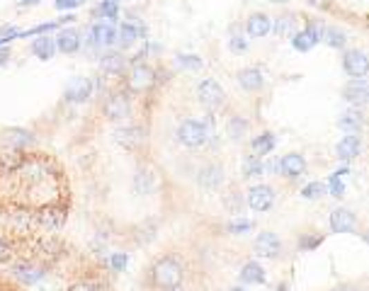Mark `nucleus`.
Segmentation results:
<instances>
[{"mask_svg": "<svg viewBox=\"0 0 369 291\" xmlns=\"http://www.w3.org/2000/svg\"><path fill=\"white\" fill-rule=\"evenodd\" d=\"M269 3H287V0H269Z\"/></svg>", "mask_w": 369, "mask_h": 291, "instance_id": "54", "label": "nucleus"}, {"mask_svg": "<svg viewBox=\"0 0 369 291\" xmlns=\"http://www.w3.org/2000/svg\"><path fill=\"white\" fill-rule=\"evenodd\" d=\"M12 257V247H10V243L6 241V238L0 236V262H8Z\"/></svg>", "mask_w": 369, "mask_h": 291, "instance_id": "45", "label": "nucleus"}, {"mask_svg": "<svg viewBox=\"0 0 369 291\" xmlns=\"http://www.w3.org/2000/svg\"><path fill=\"white\" fill-rule=\"evenodd\" d=\"M144 39H146V27L141 20L122 22L120 30H117V41H120L122 49H129V46L136 44V41H144Z\"/></svg>", "mask_w": 369, "mask_h": 291, "instance_id": "11", "label": "nucleus"}, {"mask_svg": "<svg viewBox=\"0 0 369 291\" xmlns=\"http://www.w3.org/2000/svg\"><path fill=\"white\" fill-rule=\"evenodd\" d=\"M32 54H35L39 61H49L51 56L56 54L54 37H46V35H39V37H37V39L32 41Z\"/></svg>", "mask_w": 369, "mask_h": 291, "instance_id": "27", "label": "nucleus"}, {"mask_svg": "<svg viewBox=\"0 0 369 291\" xmlns=\"http://www.w3.org/2000/svg\"><path fill=\"white\" fill-rule=\"evenodd\" d=\"M226 209H229V212H234V214H238L240 209H243V199H240L238 192L226 194Z\"/></svg>", "mask_w": 369, "mask_h": 291, "instance_id": "43", "label": "nucleus"}, {"mask_svg": "<svg viewBox=\"0 0 369 291\" xmlns=\"http://www.w3.org/2000/svg\"><path fill=\"white\" fill-rule=\"evenodd\" d=\"M359 151H362V141H359V136L357 133H348V136L340 138L335 153H338L340 160H354L359 156Z\"/></svg>", "mask_w": 369, "mask_h": 291, "instance_id": "21", "label": "nucleus"}, {"mask_svg": "<svg viewBox=\"0 0 369 291\" xmlns=\"http://www.w3.org/2000/svg\"><path fill=\"white\" fill-rule=\"evenodd\" d=\"M151 276H153V284L160 286V289H175V286H180L184 274L182 265L175 257H160L151 270Z\"/></svg>", "mask_w": 369, "mask_h": 291, "instance_id": "1", "label": "nucleus"}, {"mask_svg": "<svg viewBox=\"0 0 369 291\" xmlns=\"http://www.w3.org/2000/svg\"><path fill=\"white\" fill-rule=\"evenodd\" d=\"M115 141L120 143L122 149L126 151H136L144 146L146 141V131L141 126H122L115 131Z\"/></svg>", "mask_w": 369, "mask_h": 291, "instance_id": "12", "label": "nucleus"}, {"mask_svg": "<svg viewBox=\"0 0 369 291\" xmlns=\"http://www.w3.org/2000/svg\"><path fill=\"white\" fill-rule=\"evenodd\" d=\"M269 27H272V20H269L265 12H253L245 22V37L248 39H260V37L269 35Z\"/></svg>", "mask_w": 369, "mask_h": 291, "instance_id": "18", "label": "nucleus"}, {"mask_svg": "<svg viewBox=\"0 0 369 291\" xmlns=\"http://www.w3.org/2000/svg\"><path fill=\"white\" fill-rule=\"evenodd\" d=\"M330 231L333 233H352L354 228H357V216H354L350 209H335V212H330Z\"/></svg>", "mask_w": 369, "mask_h": 291, "instance_id": "15", "label": "nucleus"}, {"mask_svg": "<svg viewBox=\"0 0 369 291\" xmlns=\"http://www.w3.org/2000/svg\"><path fill=\"white\" fill-rule=\"evenodd\" d=\"M323 243V236H316V233H306V236L299 238V250L301 252H311Z\"/></svg>", "mask_w": 369, "mask_h": 291, "instance_id": "39", "label": "nucleus"}, {"mask_svg": "<svg viewBox=\"0 0 369 291\" xmlns=\"http://www.w3.org/2000/svg\"><path fill=\"white\" fill-rule=\"evenodd\" d=\"M15 276L22 281V284L32 286V284H39V281L44 279V270L32 265V262H20V265L15 267Z\"/></svg>", "mask_w": 369, "mask_h": 291, "instance_id": "25", "label": "nucleus"}, {"mask_svg": "<svg viewBox=\"0 0 369 291\" xmlns=\"http://www.w3.org/2000/svg\"><path fill=\"white\" fill-rule=\"evenodd\" d=\"M343 97L348 100L350 104H354V107H362V104L367 102V97H369L367 80H364V78H352L348 85H345Z\"/></svg>", "mask_w": 369, "mask_h": 291, "instance_id": "17", "label": "nucleus"}, {"mask_svg": "<svg viewBox=\"0 0 369 291\" xmlns=\"http://www.w3.org/2000/svg\"><path fill=\"white\" fill-rule=\"evenodd\" d=\"M178 141L182 143L184 149H202L209 141V126H207V122H200V119H184L178 129Z\"/></svg>", "mask_w": 369, "mask_h": 291, "instance_id": "2", "label": "nucleus"}, {"mask_svg": "<svg viewBox=\"0 0 369 291\" xmlns=\"http://www.w3.org/2000/svg\"><path fill=\"white\" fill-rule=\"evenodd\" d=\"M88 0H54V8L56 10H75V8L85 6Z\"/></svg>", "mask_w": 369, "mask_h": 291, "instance_id": "44", "label": "nucleus"}, {"mask_svg": "<svg viewBox=\"0 0 369 291\" xmlns=\"http://www.w3.org/2000/svg\"><path fill=\"white\" fill-rule=\"evenodd\" d=\"M90 95H93V83H90L88 78H83V75H75V78H70L68 83H66V90H64L66 102L83 104L90 100Z\"/></svg>", "mask_w": 369, "mask_h": 291, "instance_id": "7", "label": "nucleus"}, {"mask_svg": "<svg viewBox=\"0 0 369 291\" xmlns=\"http://www.w3.org/2000/svg\"><path fill=\"white\" fill-rule=\"evenodd\" d=\"M277 165H280L277 173L287 180H299L301 175L306 173V160H304V156H299V153L282 156V160H277Z\"/></svg>", "mask_w": 369, "mask_h": 291, "instance_id": "13", "label": "nucleus"}, {"mask_svg": "<svg viewBox=\"0 0 369 291\" xmlns=\"http://www.w3.org/2000/svg\"><path fill=\"white\" fill-rule=\"evenodd\" d=\"M240 281H243V284H263V281H265L263 265H260V262H255V260L245 262V265L240 267Z\"/></svg>", "mask_w": 369, "mask_h": 291, "instance_id": "31", "label": "nucleus"}, {"mask_svg": "<svg viewBox=\"0 0 369 291\" xmlns=\"http://www.w3.org/2000/svg\"><path fill=\"white\" fill-rule=\"evenodd\" d=\"M100 68L105 71L107 75H122L126 68V56L120 54V51H107L100 59Z\"/></svg>", "mask_w": 369, "mask_h": 291, "instance_id": "24", "label": "nucleus"}, {"mask_svg": "<svg viewBox=\"0 0 369 291\" xmlns=\"http://www.w3.org/2000/svg\"><path fill=\"white\" fill-rule=\"evenodd\" d=\"M8 59H10V49H8V46H0V66H6Z\"/></svg>", "mask_w": 369, "mask_h": 291, "instance_id": "48", "label": "nucleus"}, {"mask_svg": "<svg viewBox=\"0 0 369 291\" xmlns=\"http://www.w3.org/2000/svg\"><path fill=\"white\" fill-rule=\"evenodd\" d=\"M20 6H25V8H30V6H39L41 0H17Z\"/></svg>", "mask_w": 369, "mask_h": 291, "instance_id": "49", "label": "nucleus"}, {"mask_svg": "<svg viewBox=\"0 0 369 291\" xmlns=\"http://www.w3.org/2000/svg\"><path fill=\"white\" fill-rule=\"evenodd\" d=\"M229 46H231V51H234V54H243V51L248 49V37H245V32H240V30L231 32Z\"/></svg>", "mask_w": 369, "mask_h": 291, "instance_id": "38", "label": "nucleus"}, {"mask_svg": "<svg viewBox=\"0 0 369 291\" xmlns=\"http://www.w3.org/2000/svg\"><path fill=\"white\" fill-rule=\"evenodd\" d=\"M253 228H255L253 221H231L229 226H226V231L236 233V236H243V233H250Z\"/></svg>", "mask_w": 369, "mask_h": 291, "instance_id": "41", "label": "nucleus"}, {"mask_svg": "<svg viewBox=\"0 0 369 291\" xmlns=\"http://www.w3.org/2000/svg\"><path fill=\"white\" fill-rule=\"evenodd\" d=\"M277 170H280L277 160L269 158V160H265V163H263V175H274V173H277Z\"/></svg>", "mask_w": 369, "mask_h": 291, "instance_id": "47", "label": "nucleus"}, {"mask_svg": "<svg viewBox=\"0 0 369 291\" xmlns=\"http://www.w3.org/2000/svg\"><path fill=\"white\" fill-rule=\"evenodd\" d=\"M338 126L343 129V131L348 133H359L364 126V117L359 109H350V112H345L343 117L338 119Z\"/></svg>", "mask_w": 369, "mask_h": 291, "instance_id": "30", "label": "nucleus"}, {"mask_svg": "<svg viewBox=\"0 0 369 291\" xmlns=\"http://www.w3.org/2000/svg\"><path fill=\"white\" fill-rule=\"evenodd\" d=\"M66 221V212L59 207H44L41 212H37V223L46 231H59Z\"/></svg>", "mask_w": 369, "mask_h": 291, "instance_id": "19", "label": "nucleus"}, {"mask_svg": "<svg viewBox=\"0 0 369 291\" xmlns=\"http://www.w3.org/2000/svg\"><path fill=\"white\" fill-rule=\"evenodd\" d=\"M240 175H243L245 180L260 178V175H263V160H260V156H248V158L243 160V170H240Z\"/></svg>", "mask_w": 369, "mask_h": 291, "instance_id": "35", "label": "nucleus"}, {"mask_svg": "<svg viewBox=\"0 0 369 291\" xmlns=\"http://www.w3.org/2000/svg\"><path fill=\"white\" fill-rule=\"evenodd\" d=\"M343 68L350 78H367L369 73V59L362 49H350L343 56Z\"/></svg>", "mask_w": 369, "mask_h": 291, "instance_id": "8", "label": "nucleus"}, {"mask_svg": "<svg viewBox=\"0 0 369 291\" xmlns=\"http://www.w3.org/2000/svg\"><path fill=\"white\" fill-rule=\"evenodd\" d=\"M197 182L202 185L205 189H219L221 182H224V170H221V165H205V168L200 170V175H197Z\"/></svg>", "mask_w": 369, "mask_h": 291, "instance_id": "20", "label": "nucleus"}, {"mask_svg": "<svg viewBox=\"0 0 369 291\" xmlns=\"http://www.w3.org/2000/svg\"><path fill=\"white\" fill-rule=\"evenodd\" d=\"M229 291H245L243 286H234V289H229Z\"/></svg>", "mask_w": 369, "mask_h": 291, "instance_id": "52", "label": "nucleus"}, {"mask_svg": "<svg viewBox=\"0 0 369 291\" xmlns=\"http://www.w3.org/2000/svg\"><path fill=\"white\" fill-rule=\"evenodd\" d=\"M280 250H282V243L272 231H263L255 238V252H258L260 257H277Z\"/></svg>", "mask_w": 369, "mask_h": 291, "instance_id": "16", "label": "nucleus"}, {"mask_svg": "<svg viewBox=\"0 0 369 291\" xmlns=\"http://www.w3.org/2000/svg\"><path fill=\"white\" fill-rule=\"evenodd\" d=\"M155 187H158V178H155L153 170H136L134 173V192L136 194L146 197V194H151Z\"/></svg>", "mask_w": 369, "mask_h": 291, "instance_id": "23", "label": "nucleus"}, {"mask_svg": "<svg viewBox=\"0 0 369 291\" xmlns=\"http://www.w3.org/2000/svg\"><path fill=\"white\" fill-rule=\"evenodd\" d=\"M102 112H105V117L110 119V122L126 119L131 114L129 97H126V95H122V93H112L110 97L105 100V104H102Z\"/></svg>", "mask_w": 369, "mask_h": 291, "instance_id": "10", "label": "nucleus"}, {"mask_svg": "<svg viewBox=\"0 0 369 291\" xmlns=\"http://www.w3.org/2000/svg\"><path fill=\"white\" fill-rule=\"evenodd\" d=\"M269 32H274V35L282 37V39H290V37L296 32V17L290 15V12H287V15H280L277 20L272 22Z\"/></svg>", "mask_w": 369, "mask_h": 291, "instance_id": "28", "label": "nucleus"}, {"mask_svg": "<svg viewBox=\"0 0 369 291\" xmlns=\"http://www.w3.org/2000/svg\"><path fill=\"white\" fill-rule=\"evenodd\" d=\"M338 291H357V289H352V286H350V289H338Z\"/></svg>", "mask_w": 369, "mask_h": 291, "instance_id": "53", "label": "nucleus"}, {"mask_svg": "<svg viewBox=\"0 0 369 291\" xmlns=\"http://www.w3.org/2000/svg\"><path fill=\"white\" fill-rule=\"evenodd\" d=\"M292 39V46H294L296 51H301V54H306V51H311L316 44L321 41V30L316 25H306L304 30L294 32V35L290 37Z\"/></svg>", "mask_w": 369, "mask_h": 291, "instance_id": "14", "label": "nucleus"}, {"mask_svg": "<svg viewBox=\"0 0 369 291\" xmlns=\"http://www.w3.org/2000/svg\"><path fill=\"white\" fill-rule=\"evenodd\" d=\"M175 64L184 71H200L202 68V59L197 54H178L175 56Z\"/></svg>", "mask_w": 369, "mask_h": 291, "instance_id": "37", "label": "nucleus"}, {"mask_svg": "<svg viewBox=\"0 0 369 291\" xmlns=\"http://www.w3.org/2000/svg\"><path fill=\"white\" fill-rule=\"evenodd\" d=\"M70 291H102L97 284H93V281H78V284L70 286Z\"/></svg>", "mask_w": 369, "mask_h": 291, "instance_id": "46", "label": "nucleus"}, {"mask_svg": "<svg viewBox=\"0 0 369 291\" xmlns=\"http://www.w3.org/2000/svg\"><path fill=\"white\" fill-rule=\"evenodd\" d=\"M350 168H343V170H338V173H333L328 178V192H330V197H335V199H343L345 197V185H348V180H350Z\"/></svg>", "mask_w": 369, "mask_h": 291, "instance_id": "29", "label": "nucleus"}, {"mask_svg": "<svg viewBox=\"0 0 369 291\" xmlns=\"http://www.w3.org/2000/svg\"><path fill=\"white\" fill-rule=\"evenodd\" d=\"M155 71L149 64H134L129 73V90L131 93H149L155 88Z\"/></svg>", "mask_w": 369, "mask_h": 291, "instance_id": "4", "label": "nucleus"}, {"mask_svg": "<svg viewBox=\"0 0 369 291\" xmlns=\"http://www.w3.org/2000/svg\"><path fill=\"white\" fill-rule=\"evenodd\" d=\"M245 204L258 214L269 212L274 204V189L267 187V185H255L245 192Z\"/></svg>", "mask_w": 369, "mask_h": 291, "instance_id": "6", "label": "nucleus"}, {"mask_svg": "<svg viewBox=\"0 0 369 291\" xmlns=\"http://www.w3.org/2000/svg\"><path fill=\"white\" fill-rule=\"evenodd\" d=\"M197 97H200V102L205 104L209 112H216V109L224 104L226 93L214 78H207V80H202V83L197 85Z\"/></svg>", "mask_w": 369, "mask_h": 291, "instance_id": "3", "label": "nucleus"}, {"mask_svg": "<svg viewBox=\"0 0 369 291\" xmlns=\"http://www.w3.org/2000/svg\"><path fill=\"white\" fill-rule=\"evenodd\" d=\"M309 3L316 8H328V0H309Z\"/></svg>", "mask_w": 369, "mask_h": 291, "instance_id": "50", "label": "nucleus"}, {"mask_svg": "<svg viewBox=\"0 0 369 291\" xmlns=\"http://www.w3.org/2000/svg\"><path fill=\"white\" fill-rule=\"evenodd\" d=\"M238 85L245 90V93H258L265 85V75L260 68H243L238 73Z\"/></svg>", "mask_w": 369, "mask_h": 291, "instance_id": "22", "label": "nucleus"}, {"mask_svg": "<svg viewBox=\"0 0 369 291\" xmlns=\"http://www.w3.org/2000/svg\"><path fill=\"white\" fill-rule=\"evenodd\" d=\"M277 291H290V286H287V284H280V286H277Z\"/></svg>", "mask_w": 369, "mask_h": 291, "instance_id": "51", "label": "nucleus"}, {"mask_svg": "<svg viewBox=\"0 0 369 291\" xmlns=\"http://www.w3.org/2000/svg\"><path fill=\"white\" fill-rule=\"evenodd\" d=\"M323 194H325L323 182H309V185H304V189H301V197L304 199H321Z\"/></svg>", "mask_w": 369, "mask_h": 291, "instance_id": "40", "label": "nucleus"}, {"mask_svg": "<svg viewBox=\"0 0 369 291\" xmlns=\"http://www.w3.org/2000/svg\"><path fill=\"white\" fill-rule=\"evenodd\" d=\"M168 291H180V289H178V286H175V289H168Z\"/></svg>", "mask_w": 369, "mask_h": 291, "instance_id": "55", "label": "nucleus"}, {"mask_svg": "<svg viewBox=\"0 0 369 291\" xmlns=\"http://www.w3.org/2000/svg\"><path fill=\"white\" fill-rule=\"evenodd\" d=\"M226 131H229V136L234 141H240L245 136V131H248V122L243 117H231L229 124H226Z\"/></svg>", "mask_w": 369, "mask_h": 291, "instance_id": "36", "label": "nucleus"}, {"mask_svg": "<svg viewBox=\"0 0 369 291\" xmlns=\"http://www.w3.org/2000/svg\"><path fill=\"white\" fill-rule=\"evenodd\" d=\"M88 44L93 49H105L117 44V27L112 22H97L88 30Z\"/></svg>", "mask_w": 369, "mask_h": 291, "instance_id": "5", "label": "nucleus"}, {"mask_svg": "<svg viewBox=\"0 0 369 291\" xmlns=\"http://www.w3.org/2000/svg\"><path fill=\"white\" fill-rule=\"evenodd\" d=\"M321 41L328 44L330 49H345V44H348V35H345V30H340V27L325 25V27H321Z\"/></svg>", "mask_w": 369, "mask_h": 291, "instance_id": "26", "label": "nucleus"}, {"mask_svg": "<svg viewBox=\"0 0 369 291\" xmlns=\"http://www.w3.org/2000/svg\"><path fill=\"white\" fill-rule=\"evenodd\" d=\"M126 265H129V255H126V252H115V255L110 257L112 272H124Z\"/></svg>", "mask_w": 369, "mask_h": 291, "instance_id": "42", "label": "nucleus"}, {"mask_svg": "<svg viewBox=\"0 0 369 291\" xmlns=\"http://www.w3.org/2000/svg\"><path fill=\"white\" fill-rule=\"evenodd\" d=\"M93 15L100 17V20L117 22V20H120V0H102L100 6H95Z\"/></svg>", "mask_w": 369, "mask_h": 291, "instance_id": "33", "label": "nucleus"}, {"mask_svg": "<svg viewBox=\"0 0 369 291\" xmlns=\"http://www.w3.org/2000/svg\"><path fill=\"white\" fill-rule=\"evenodd\" d=\"M54 46L61 54H78L80 46H83V37L75 27H61L54 37Z\"/></svg>", "mask_w": 369, "mask_h": 291, "instance_id": "9", "label": "nucleus"}, {"mask_svg": "<svg viewBox=\"0 0 369 291\" xmlns=\"http://www.w3.org/2000/svg\"><path fill=\"white\" fill-rule=\"evenodd\" d=\"M8 143H10L15 151H22L25 146H32V143H35V136H32L30 131H25V129H10V131H8Z\"/></svg>", "mask_w": 369, "mask_h": 291, "instance_id": "34", "label": "nucleus"}, {"mask_svg": "<svg viewBox=\"0 0 369 291\" xmlns=\"http://www.w3.org/2000/svg\"><path fill=\"white\" fill-rule=\"evenodd\" d=\"M274 146H277V136H274L272 131L260 133V136H255L253 143H250V149H253L255 156H267V153H272Z\"/></svg>", "mask_w": 369, "mask_h": 291, "instance_id": "32", "label": "nucleus"}]
</instances>
